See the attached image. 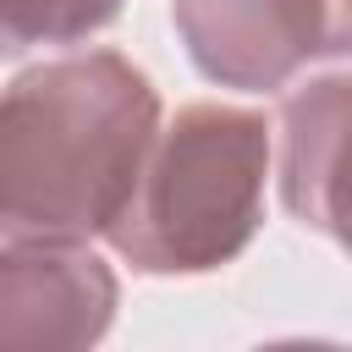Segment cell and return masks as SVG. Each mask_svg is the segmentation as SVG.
I'll return each mask as SVG.
<instances>
[{
  "instance_id": "obj_1",
  "label": "cell",
  "mask_w": 352,
  "mask_h": 352,
  "mask_svg": "<svg viewBox=\"0 0 352 352\" xmlns=\"http://www.w3.org/2000/svg\"><path fill=\"white\" fill-rule=\"evenodd\" d=\"M160 132V94L121 50H82L11 77L0 99L6 236H104Z\"/></svg>"
},
{
  "instance_id": "obj_2",
  "label": "cell",
  "mask_w": 352,
  "mask_h": 352,
  "mask_svg": "<svg viewBox=\"0 0 352 352\" xmlns=\"http://www.w3.org/2000/svg\"><path fill=\"white\" fill-rule=\"evenodd\" d=\"M270 121L242 104H182L148 143L104 242L138 275H209L264 226Z\"/></svg>"
},
{
  "instance_id": "obj_3",
  "label": "cell",
  "mask_w": 352,
  "mask_h": 352,
  "mask_svg": "<svg viewBox=\"0 0 352 352\" xmlns=\"http://www.w3.org/2000/svg\"><path fill=\"white\" fill-rule=\"evenodd\" d=\"M116 270L66 236H6L0 341L16 352H82L116 319Z\"/></svg>"
},
{
  "instance_id": "obj_4",
  "label": "cell",
  "mask_w": 352,
  "mask_h": 352,
  "mask_svg": "<svg viewBox=\"0 0 352 352\" xmlns=\"http://www.w3.org/2000/svg\"><path fill=\"white\" fill-rule=\"evenodd\" d=\"M187 60L242 94L286 88L308 60H324L319 0H170Z\"/></svg>"
},
{
  "instance_id": "obj_5",
  "label": "cell",
  "mask_w": 352,
  "mask_h": 352,
  "mask_svg": "<svg viewBox=\"0 0 352 352\" xmlns=\"http://www.w3.org/2000/svg\"><path fill=\"white\" fill-rule=\"evenodd\" d=\"M280 204L352 258V72H330L286 94Z\"/></svg>"
},
{
  "instance_id": "obj_6",
  "label": "cell",
  "mask_w": 352,
  "mask_h": 352,
  "mask_svg": "<svg viewBox=\"0 0 352 352\" xmlns=\"http://www.w3.org/2000/svg\"><path fill=\"white\" fill-rule=\"evenodd\" d=\"M121 0H0V33L6 55H22L33 44H77L99 28H110Z\"/></svg>"
},
{
  "instance_id": "obj_7",
  "label": "cell",
  "mask_w": 352,
  "mask_h": 352,
  "mask_svg": "<svg viewBox=\"0 0 352 352\" xmlns=\"http://www.w3.org/2000/svg\"><path fill=\"white\" fill-rule=\"evenodd\" d=\"M324 11V60H352V0H319Z\"/></svg>"
}]
</instances>
